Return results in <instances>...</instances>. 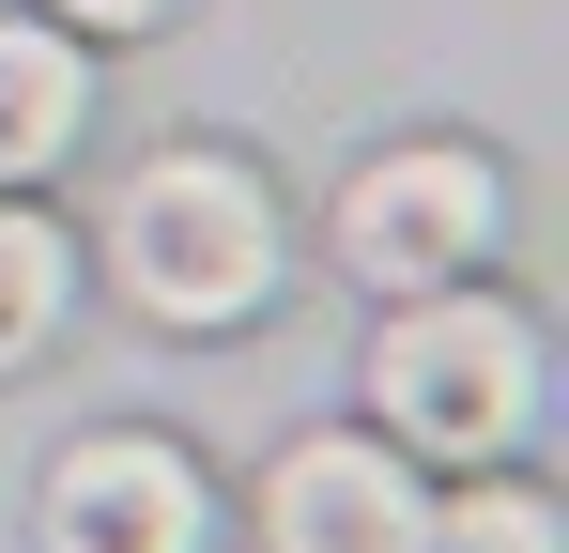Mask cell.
<instances>
[{
	"mask_svg": "<svg viewBox=\"0 0 569 553\" xmlns=\"http://www.w3.org/2000/svg\"><path fill=\"white\" fill-rule=\"evenodd\" d=\"M431 523V492H416V461L370 446V431H308V446L262 476V539L278 553H416Z\"/></svg>",
	"mask_w": 569,
	"mask_h": 553,
	"instance_id": "5",
	"label": "cell"
},
{
	"mask_svg": "<svg viewBox=\"0 0 569 553\" xmlns=\"http://www.w3.org/2000/svg\"><path fill=\"white\" fill-rule=\"evenodd\" d=\"M370 400L400 446L431 461H492L539 431V323L508 308V292H400V323L370 339Z\"/></svg>",
	"mask_w": 569,
	"mask_h": 553,
	"instance_id": "2",
	"label": "cell"
},
{
	"mask_svg": "<svg viewBox=\"0 0 569 553\" xmlns=\"http://www.w3.org/2000/svg\"><path fill=\"white\" fill-rule=\"evenodd\" d=\"M62 292H78V262H62V231H47L31 200H0V369H16V354H47Z\"/></svg>",
	"mask_w": 569,
	"mask_h": 553,
	"instance_id": "7",
	"label": "cell"
},
{
	"mask_svg": "<svg viewBox=\"0 0 569 553\" xmlns=\"http://www.w3.org/2000/svg\"><path fill=\"white\" fill-rule=\"evenodd\" d=\"M78 123H93V62H78L62 31L0 16V184L47 170V154H78Z\"/></svg>",
	"mask_w": 569,
	"mask_h": 553,
	"instance_id": "6",
	"label": "cell"
},
{
	"mask_svg": "<svg viewBox=\"0 0 569 553\" xmlns=\"http://www.w3.org/2000/svg\"><path fill=\"white\" fill-rule=\"evenodd\" d=\"M78 31H139V16H170V0H62Z\"/></svg>",
	"mask_w": 569,
	"mask_h": 553,
	"instance_id": "9",
	"label": "cell"
},
{
	"mask_svg": "<svg viewBox=\"0 0 569 553\" xmlns=\"http://www.w3.org/2000/svg\"><path fill=\"white\" fill-rule=\"evenodd\" d=\"M416 553H569V523H555V492L492 476V492H447V523H416Z\"/></svg>",
	"mask_w": 569,
	"mask_h": 553,
	"instance_id": "8",
	"label": "cell"
},
{
	"mask_svg": "<svg viewBox=\"0 0 569 553\" xmlns=\"http://www.w3.org/2000/svg\"><path fill=\"white\" fill-rule=\"evenodd\" d=\"M200 539H216V492L186 446L93 431V446L47 461V553H200Z\"/></svg>",
	"mask_w": 569,
	"mask_h": 553,
	"instance_id": "4",
	"label": "cell"
},
{
	"mask_svg": "<svg viewBox=\"0 0 569 553\" xmlns=\"http://www.w3.org/2000/svg\"><path fill=\"white\" fill-rule=\"evenodd\" d=\"M492 231H508V184H492V154H462V139H400V154H370V170L339 184V262L385 276V292L477 276Z\"/></svg>",
	"mask_w": 569,
	"mask_h": 553,
	"instance_id": "3",
	"label": "cell"
},
{
	"mask_svg": "<svg viewBox=\"0 0 569 553\" xmlns=\"http://www.w3.org/2000/svg\"><path fill=\"white\" fill-rule=\"evenodd\" d=\"M292 231H278V184L247 170V154H139L123 200H108V276L154 308V323H247L262 292H278Z\"/></svg>",
	"mask_w": 569,
	"mask_h": 553,
	"instance_id": "1",
	"label": "cell"
}]
</instances>
